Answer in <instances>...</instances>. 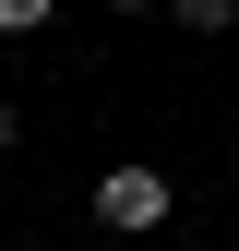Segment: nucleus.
Listing matches in <instances>:
<instances>
[{
    "label": "nucleus",
    "mask_w": 239,
    "mask_h": 251,
    "mask_svg": "<svg viewBox=\"0 0 239 251\" xmlns=\"http://www.w3.org/2000/svg\"><path fill=\"white\" fill-rule=\"evenodd\" d=\"M167 24H179V36H227V24H239V0H167Z\"/></svg>",
    "instance_id": "obj_2"
},
{
    "label": "nucleus",
    "mask_w": 239,
    "mask_h": 251,
    "mask_svg": "<svg viewBox=\"0 0 239 251\" xmlns=\"http://www.w3.org/2000/svg\"><path fill=\"white\" fill-rule=\"evenodd\" d=\"M48 12H60V0H0V36L24 48V36H36V24H48Z\"/></svg>",
    "instance_id": "obj_3"
},
{
    "label": "nucleus",
    "mask_w": 239,
    "mask_h": 251,
    "mask_svg": "<svg viewBox=\"0 0 239 251\" xmlns=\"http://www.w3.org/2000/svg\"><path fill=\"white\" fill-rule=\"evenodd\" d=\"M167 203H179V192H167L156 155H120V168L96 179V203H84V215H96L108 239H156V227H167Z\"/></svg>",
    "instance_id": "obj_1"
},
{
    "label": "nucleus",
    "mask_w": 239,
    "mask_h": 251,
    "mask_svg": "<svg viewBox=\"0 0 239 251\" xmlns=\"http://www.w3.org/2000/svg\"><path fill=\"white\" fill-rule=\"evenodd\" d=\"M12 144H24V108H12V96H0V155H12Z\"/></svg>",
    "instance_id": "obj_4"
},
{
    "label": "nucleus",
    "mask_w": 239,
    "mask_h": 251,
    "mask_svg": "<svg viewBox=\"0 0 239 251\" xmlns=\"http://www.w3.org/2000/svg\"><path fill=\"white\" fill-rule=\"evenodd\" d=\"M108 12H167V0H108Z\"/></svg>",
    "instance_id": "obj_5"
}]
</instances>
